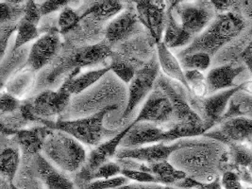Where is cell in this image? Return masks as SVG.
<instances>
[{
  "instance_id": "cell-37",
  "label": "cell",
  "mask_w": 252,
  "mask_h": 189,
  "mask_svg": "<svg viewBox=\"0 0 252 189\" xmlns=\"http://www.w3.org/2000/svg\"><path fill=\"white\" fill-rule=\"evenodd\" d=\"M32 80V75L28 71V73H24L22 75L18 76L16 79L12 80L11 83H9V85H7V92L9 91L10 94L12 95H20V94L24 93V91L29 88L27 87L29 85L30 82Z\"/></svg>"
},
{
  "instance_id": "cell-39",
  "label": "cell",
  "mask_w": 252,
  "mask_h": 189,
  "mask_svg": "<svg viewBox=\"0 0 252 189\" xmlns=\"http://www.w3.org/2000/svg\"><path fill=\"white\" fill-rule=\"evenodd\" d=\"M19 23V22H18ZM18 23L1 24L0 27V54L1 58L4 59V55L8 46V41L14 32L17 31Z\"/></svg>"
},
{
  "instance_id": "cell-27",
  "label": "cell",
  "mask_w": 252,
  "mask_h": 189,
  "mask_svg": "<svg viewBox=\"0 0 252 189\" xmlns=\"http://www.w3.org/2000/svg\"><path fill=\"white\" fill-rule=\"evenodd\" d=\"M20 164L19 150L14 147H6L2 149L0 155V170L3 178L12 183Z\"/></svg>"
},
{
  "instance_id": "cell-40",
  "label": "cell",
  "mask_w": 252,
  "mask_h": 189,
  "mask_svg": "<svg viewBox=\"0 0 252 189\" xmlns=\"http://www.w3.org/2000/svg\"><path fill=\"white\" fill-rule=\"evenodd\" d=\"M221 183L224 189H246L240 177L232 171L221 174Z\"/></svg>"
},
{
  "instance_id": "cell-9",
  "label": "cell",
  "mask_w": 252,
  "mask_h": 189,
  "mask_svg": "<svg viewBox=\"0 0 252 189\" xmlns=\"http://www.w3.org/2000/svg\"><path fill=\"white\" fill-rule=\"evenodd\" d=\"M160 64L156 58L150 60L147 64L136 71L133 80L128 86V96L122 119H126L139 105V103L153 91L159 76Z\"/></svg>"
},
{
  "instance_id": "cell-29",
  "label": "cell",
  "mask_w": 252,
  "mask_h": 189,
  "mask_svg": "<svg viewBox=\"0 0 252 189\" xmlns=\"http://www.w3.org/2000/svg\"><path fill=\"white\" fill-rule=\"evenodd\" d=\"M178 58L184 71L197 70L204 72L209 68L212 61V57L204 52H196L184 56H178Z\"/></svg>"
},
{
  "instance_id": "cell-45",
  "label": "cell",
  "mask_w": 252,
  "mask_h": 189,
  "mask_svg": "<svg viewBox=\"0 0 252 189\" xmlns=\"http://www.w3.org/2000/svg\"><path fill=\"white\" fill-rule=\"evenodd\" d=\"M239 57L244 62L245 66L251 71L252 74V39L250 44L241 52Z\"/></svg>"
},
{
  "instance_id": "cell-5",
  "label": "cell",
  "mask_w": 252,
  "mask_h": 189,
  "mask_svg": "<svg viewBox=\"0 0 252 189\" xmlns=\"http://www.w3.org/2000/svg\"><path fill=\"white\" fill-rule=\"evenodd\" d=\"M114 54L112 46L108 42L79 47L72 50L68 55L62 57L46 76V83H56L64 74H70L76 69L94 66L112 57Z\"/></svg>"
},
{
  "instance_id": "cell-41",
  "label": "cell",
  "mask_w": 252,
  "mask_h": 189,
  "mask_svg": "<svg viewBox=\"0 0 252 189\" xmlns=\"http://www.w3.org/2000/svg\"><path fill=\"white\" fill-rule=\"evenodd\" d=\"M41 17H42V14L40 12V7L35 3L34 1H28L25 4L24 19L37 26Z\"/></svg>"
},
{
  "instance_id": "cell-3",
  "label": "cell",
  "mask_w": 252,
  "mask_h": 189,
  "mask_svg": "<svg viewBox=\"0 0 252 189\" xmlns=\"http://www.w3.org/2000/svg\"><path fill=\"white\" fill-rule=\"evenodd\" d=\"M117 105L107 107L102 111L94 114L87 118H78L73 120H43L42 124L53 130H61L66 132L76 140L88 146H99V143L107 137L115 136L118 132L110 130L104 127L105 117L117 110Z\"/></svg>"
},
{
  "instance_id": "cell-1",
  "label": "cell",
  "mask_w": 252,
  "mask_h": 189,
  "mask_svg": "<svg viewBox=\"0 0 252 189\" xmlns=\"http://www.w3.org/2000/svg\"><path fill=\"white\" fill-rule=\"evenodd\" d=\"M245 28V18L239 12L230 11L218 14L206 30L196 36L178 56L204 52L213 57L222 47L239 35Z\"/></svg>"
},
{
  "instance_id": "cell-38",
  "label": "cell",
  "mask_w": 252,
  "mask_h": 189,
  "mask_svg": "<svg viewBox=\"0 0 252 189\" xmlns=\"http://www.w3.org/2000/svg\"><path fill=\"white\" fill-rule=\"evenodd\" d=\"M0 105H1V116L3 117L4 115H10L17 112L22 106V102L18 100L14 95L7 92V93L1 94Z\"/></svg>"
},
{
  "instance_id": "cell-42",
  "label": "cell",
  "mask_w": 252,
  "mask_h": 189,
  "mask_svg": "<svg viewBox=\"0 0 252 189\" xmlns=\"http://www.w3.org/2000/svg\"><path fill=\"white\" fill-rule=\"evenodd\" d=\"M68 1L66 0H48L43 2L39 7H40V12L42 16L47 15L49 13L57 12L60 10L64 9L65 7L68 6Z\"/></svg>"
},
{
  "instance_id": "cell-11",
  "label": "cell",
  "mask_w": 252,
  "mask_h": 189,
  "mask_svg": "<svg viewBox=\"0 0 252 189\" xmlns=\"http://www.w3.org/2000/svg\"><path fill=\"white\" fill-rule=\"evenodd\" d=\"M68 85L67 76L56 91L45 90L32 99L35 115L41 119V123L43 120H49V118L62 115L68 107L72 95L69 92Z\"/></svg>"
},
{
  "instance_id": "cell-33",
  "label": "cell",
  "mask_w": 252,
  "mask_h": 189,
  "mask_svg": "<svg viewBox=\"0 0 252 189\" xmlns=\"http://www.w3.org/2000/svg\"><path fill=\"white\" fill-rule=\"evenodd\" d=\"M81 19V15L75 10H73L69 6L65 7L62 10L58 19V27L60 33H67L71 30L75 29L78 26Z\"/></svg>"
},
{
  "instance_id": "cell-44",
  "label": "cell",
  "mask_w": 252,
  "mask_h": 189,
  "mask_svg": "<svg viewBox=\"0 0 252 189\" xmlns=\"http://www.w3.org/2000/svg\"><path fill=\"white\" fill-rule=\"evenodd\" d=\"M116 189H175L171 187H166V186H161L159 184H140V183H135V184H127L126 186L120 187Z\"/></svg>"
},
{
  "instance_id": "cell-48",
  "label": "cell",
  "mask_w": 252,
  "mask_h": 189,
  "mask_svg": "<svg viewBox=\"0 0 252 189\" xmlns=\"http://www.w3.org/2000/svg\"><path fill=\"white\" fill-rule=\"evenodd\" d=\"M249 170H250V171H251V173H252V164H251V165H250V166H249Z\"/></svg>"
},
{
  "instance_id": "cell-19",
  "label": "cell",
  "mask_w": 252,
  "mask_h": 189,
  "mask_svg": "<svg viewBox=\"0 0 252 189\" xmlns=\"http://www.w3.org/2000/svg\"><path fill=\"white\" fill-rule=\"evenodd\" d=\"M52 130L46 126L34 127L30 130H19L14 135V139L20 146L25 156H37L43 151L46 138Z\"/></svg>"
},
{
  "instance_id": "cell-46",
  "label": "cell",
  "mask_w": 252,
  "mask_h": 189,
  "mask_svg": "<svg viewBox=\"0 0 252 189\" xmlns=\"http://www.w3.org/2000/svg\"><path fill=\"white\" fill-rule=\"evenodd\" d=\"M195 189H223L221 183V175H218L212 182H198V185Z\"/></svg>"
},
{
  "instance_id": "cell-17",
  "label": "cell",
  "mask_w": 252,
  "mask_h": 189,
  "mask_svg": "<svg viewBox=\"0 0 252 189\" xmlns=\"http://www.w3.org/2000/svg\"><path fill=\"white\" fill-rule=\"evenodd\" d=\"M136 10L125 9L109 23L106 28V40L112 46L127 39L134 33L138 24Z\"/></svg>"
},
{
  "instance_id": "cell-28",
  "label": "cell",
  "mask_w": 252,
  "mask_h": 189,
  "mask_svg": "<svg viewBox=\"0 0 252 189\" xmlns=\"http://www.w3.org/2000/svg\"><path fill=\"white\" fill-rule=\"evenodd\" d=\"M23 1H7L0 3V24L18 23L24 16Z\"/></svg>"
},
{
  "instance_id": "cell-4",
  "label": "cell",
  "mask_w": 252,
  "mask_h": 189,
  "mask_svg": "<svg viewBox=\"0 0 252 189\" xmlns=\"http://www.w3.org/2000/svg\"><path fill=\"white\" fill-rule=\"evenodd\" d=\"M43 152L48 160L66 172L78 171L87 158L81 143L61 130H52L46 138Z\"/></svg>"
},
{
  "instance_id": "cell-20",
  "label": "cell",
  "mask_w": 252,
  "mask_h": 189,
  "mask_svg": "<svg viewBox=\"0 0 252 189\" xmlns=\"http://www.w3.org/2000/svg\"><path fill=\"white\" fill-rule=\"evenodd\" d=\"M37 172L47 189H75L74 183L41 154L36 156Z\"/></svg>"
},
{
  "instance_id": "cell-22",
  "label": "cell",
  "mask_w": 252,
  "mask_h": 189,
  "mask_svg": "<svg viewBox=\"0 0 252 189\" xmlns=\"http://www.w3.org/2000/svg\"><path fill=\"white\" fill-rule=\"evenodd\" d=\"M157 52L160 67L162 72L169 79L183 84L189 92L184 70L181 65L180 61L176 58V56H174L170 48H168L162 42H160L157 44Z\"/></svg>"
},
{
  "instance_id": "cell-8",
  "label": "cell",
  "mask_w": 252,
  "mask_h": 189,
  "mask_svg": "<svg viewBox=\"0 0 252 189\" xmlns=\"http://www.w3.org/2000/svg\"><path fill=\"white\" fill-rule=\"evenodd\" d=\"M174 10L178 13L184 31L194 39L202 33L217 16L211 1H175Z\"/></svg>"
},
{
  "instance_id": "cell-36",
  "label": "cell",
  "mask_w": 252,
  "mask_h": 189,
  "mask_svg": "<svg viewBox=\"0 0 252 189\" xmlns=\"http://www.w3.org/2000/svg\"><path fill=\"white\" fill-rule=\"evenodd\" d=\"M121 174H122V176L127 178L128 180L134 181V182L140 183V184H159L157 178L148 171L122 168Z\"/></svg>"
},
{
  "instance_id": "cell-24",
  "label": "cell",
  "mask_w": 252,
  "mask_h": 189,
  "mask_svg": "<svg viewBox=\"0 0 252 189\" xmlns=\"http://www.w3.org/2000/svg\"><path fill=\"white\" fill-rule=\"evenodd\" d=\"M147 166L148 172L157 178L160 185L166 187L176 186L178 183L188 176L184 171L176 168V166L168 161L149 164Z\"/></svg>"
},
{
  "instance_id": "cell-16",
  "label": "cell",
  "mask_w": 252,
  "mask_h": 189,
  "mask_svg": "<svg viewBox=\"0 0 252 189\" xmlns=\"http://www.w3.org/2000/svg\"><path fill=\"white\" fill-rule=\"evenodd\" d=\"M62 47L60 32L52 30L41 36L32 45L28 56L27 64L32 71L44 68L57 56Z\"/></svg>"
},
{
  "instance_id": "cell-14",
  "label": "cell",
  "mask_w": 252,
  "mask_h": 189,
  "mask_svg": "<svg viewBox=\"0 0 252 189\" xmlns=\"http://www.w3.org/2000/svg\"><path fill=\"white\" fill-rule=\"evenodd\" d=\"M171 120H173L172 104L164 92L155 85V88L149 94L145 105L132 123L149 122L159 125Z\"/></svg>"
},
{
  "instance_id": "cell-10",
  "label": "cell",
  "mask_w": 252,
  "mask_h": 189,
  "mask_svg": "<svg viewBox=\"0 0 252 189\" xmlns=\"http://www.w3.org/2000/svg\"><path fill=\"white\" fill-rule=\"evenodd\" d=\"M192 140H179L171 145L165 143H157L148 147H140L135 149H120L116 152L117 159H131L144 164H154L168 161L172 154L178 150L190 145Z\"/></svg>"
},
{
  "instance_id": "cell-25",
  "label": "cell",
  "mask_w": 252,
  "mask_h": 189,
  "mask_svg": "<svg viewBox=\"0 0 252 189\" xmlns=\"http://www.w3.org/2000/svg\"><path fill=\"white\" fill-rule=\"evenodd\" d=\"M234 118L252 119V94H248L242 90L231 97L228 110L221 119V122Z\"/></svg>"
},
{
  "instance_id": "cell-7",
  "label": "cell",
  "mask_w": 252,
  "mask_h": 189,
  "mask_svg": "<svg viewBox=\"0 0 252 189\" xmlns=\"http://www.w3.org/2000/svg\"><path fill=\"white\" fill-rule=\"evenodd\" d=\"M156 85L160 87L169 98L173 107V121L174 123L201 126L205 123L195 113L189 102V92L180 83H175L171 79H166L160 75Z\"/></svg>"
},
{
  "instance_id": "cell-49",
  "label": "cell",
  "mask_w": 252,
  "mask_h": 189,
  "mask_svg": "<svg viewBox=\"0 0 252 189\" xmlns=\"http://www.w3.org/2000/svg\"><path fill=\"white\" fill-rule=\"evenodd\" d=\"M246 189H252V186H251V187H248V188H246Z\"/></svg>"
},
{
  "instance_id": "cell-32",
  "label": "cell",
  "mask_w": 252,
  "mask_h": 189,
  "mask_svg": "<svg viewBox=\"0 0 252 189\" xmlns=\"http://www.w3.org/2000/svg\"><path fill=\"white\" fill-rule=\"evenodd\" d=\"M110 67L111 70L114 71L115 75L125 83H130L137 71L133 64L129 63L127 61L122 59L119 56H116L115 53L112 56Z\"/></svg>"
},
{
  "instance_id": "cell-15",
  "label": "cell",
  "mask_w": 252,
  "mask_h": 189,
  "mask_svg": "<svg viewBox=\"0 0 252 189\" xmlns=\"http://www.w3.org/2000/svg\"><path fill=\"white\" fill-rule=\"evenodd\" d=\"M138 19L150 32L157 44L161 42L166 24V4L163 1H136Z\"/></svg>"
},
{
  "instance_id": "cell-43",
  "label": "cell",
  "mask_w": 252,
  "mask_h": 189,
  "mask_svg": "<svg viewBox=\"0 0 252 189\" xmlns=\"http://www.w3.org/2000/svg\"><path fill=\"white\" fill-rule=\"evenodd\" d=\"M216 12L220 13L230 12V8L234 7L236 4L235 1H228V0H213L211 1Z\"/></svg>"
},
{
  "instance_id": "cell-18",
  "label": "cell",
  "mask_w": 252,
  "mask_h": 189,
  "mask_svg": "<svg viewBox=\"0 0 252 189\" xmlns=\"http://www.w3.org/2000/svg\"><path fill=\"white\" fill-rule=\"evenodd\" d=\"M246 69L245 65H234L232 63L223 64L208 72L206 76L209 94H216L235 87V79Z\"/></svg>"
},
{
  "instance_id": "cell-31",
  "label": "cell",
  "mask_w": 252,
  "mask_h": 189,
  "mask_svg": "<svg viewBox=\"0 0 252 189\" xmlns=\"http://www.w3.org/2000/svg\"><path fill=\"white\" fill-rule=\"evenodd\" d=\"M185 79L188 84L189 93L196 97H205L208 93L206 77L203 72L197 70L184 71Z\"/></svg>"
},
{
  "instance_id": "cell-6",
  "label": "cell",
  "mask_w": 252,
  "mask_h": 189,
  "mask_svg": "<svg viewBox=\"0 0 252 189\" xmlns=\"http://www.w3.org/2000/svg\"><path fill=\"white\" fill-rule=\"evenodd\" d=\"M244 89V83L235 87L210 94L205 97H196L189 93V102L195 113L211 129L220 124L226 114L231 97Z\"/></svg>"
},
{
  "instance_id": "cell-47",
  "label": "cell",
  "mask_w": 252,
  "mask_h": 189,
  "mask_svg": "<svg viewBox=\"0 0 252 189\" xmlns=\"http://www.w3.org/2000/svg\"><path fill=\"white\" fill-rule=\"evenodd\" d=\"M243 91L248 93V94H252V80L244 82V89H243Z\"/></svg>"
},
{
  "instance_id": "cell-30",
  "label": "cell",
  "mask_w": 252,
  "mask_h": 189,
  "mask_svg": "<svg viewBox=\"0 0 252 189\" xmlns=\"http://www.w3.org/2000/svg\"><path fill=\"white\" fill-rule=\"evenodd\" d=\"M17 34L14 41V45L12 47V51H16L20 47H23L31 41L35 39H39V31L37 26L31 23L22 18L17 26Z\"/></svg>"
},
{
  "instance_id": "cell-26",
  "label": "cell",
  "mask_w": 252,
  "mask_h": 189,
  "mask_svg": "<svg viewBox=\"0 0 252 189\" xmlns=\"http://www.w3.org/2000/svg\"><path fill=\"white\" fill-rule=\"evenodd\" d=\"M123 3L120 1H99L94 3L91 7L85 10L81 14V18L92 17L98 21H105L109 18L116 16L123 10Z\"/></svg>"
},
{
  "instance_id": "cell-13",
  "label": "cell",
  "mask_w": 252,
  "mask_h": 189,
  "mask_svg": "<svg viewBox=\"0 0 252 189\" xmlns=\"http://www.w3.org/2000/svg\"><path fill=\"white\" fill-rule=\"evenodd\" d=\"M131 128V123L123 130H120L116 135L112 137L109 141L105 142L97 146L90 154L87 155L86 161L80 171L78 173V178L81 182L88 183L89 177L94 171H96L101 165L110 162V159L113 158L117 152V147L121 144L126 133Z\"/></svg>"
},
{
  "instance_id": "cell-21",
  "label": "cell",
  "mask_w": 252,
  "mask_h": 189,
  "mask_svg": "<svg viewBox=\"0 0 252 189\" xmlns=\"http://www.w3.org/2000/svg\"><path fill=\"white\" fill-rule=\"evenodd\" d=\"M171 6L166 10V24L165 32L162 43L168 48H177L190 45L194 38L187 33L182 27L181 23H178L173 15L175 2H171Z\"/></svg>"
},
{
  "instance_id": "cell-34",
  "label": "cell",
  "mask_w": 252,
  "mask_h": 189,
  "mask_svg": "<svg viewBox=\"0 0 252 189\" xmlns=\"http://www.w3.org/2000/svg\"><path fill=\"white\" fill-rule=\"evenodd\" d=\"M128 179L124 176L100 179L85 185L83 189H116L128 184Z\"/></svg>"
},
{
  "instance_id": "cell-35",
  "label": "cell",
  "mask_w": 252,
  "mask_h": 189,
  "mask_svg": "<svg viewBox=\"0 0 252 189\" xmlns=\"http://www.w3.org/2000/svg\"><path fill=\"white\" fill-rule=\"evenodd\" d=\"M121 170H122V167L116 162H109L105 165H101L96 171H94L89 177L88 183L95 180H100V179L117 177V175L121 173Z\"/></svg>"
},
{
  "instance_id": "cell-50",
  "label": "cell",
  "mask_w": 252,
  "mask_h": 189,
  "mask_svg": "<svg viewBox=\"0 0 252 189\" xmlns=\"http://www.w3.org/2000/svg\"><path fill=\"white\" fill-rule=\"evenodd\" d=\"M249 144H251V145H252V141L250 142V143H249Z\"/></svg>"
},
{
  "instance_id": "cell-23",
  "label": "cell",
  "mask_w": 252,
  "mask_h": 189,
  "mask_svg": "<svg viewBox=\"0 0 252 189\" xmlns=\"http://www.w3.org/2000/svg\"><path fill=\"white\" fill-rule=\"evenodd\" d=\"M80 71V69H76L67 75L69 78V92L71 94L77 95L86 91L89 87L101 80V78H103L108 72H110L111 67L108 65L97 70L88 71L87 73L81 75H79Z\"/></svg>"
},
{
  "instance_id": "cell-12",
  "label": "cell",
  "mask_w": 252,
  "mask_h": 189,
  "mask_svg": "<svg viewBox=\"0 0 252 189\" xmlns=\"http://www.w3.org/2000/svg\"><path fill=\"white\" fill-rule=\"evenodd\" d=\"M204 136L220 142L226 147L231 144L250 143L252 140V119L229 118L221 122L218 129L208 131Z\"/></svg>"
},
{
  "instance_id": "cell-2",
  "label": "cell",
  "mask_w": 252,
  "mask_h": 189,
  "mask_svg": "<svg viewBox=\"0 0 252 189\" xmlns=\"http://www.w3.org/2000/svg\"><path fill=\"white\" fill-rule=\"evenodd\" d=\"M211 130L206 124L201 126H193L180 123H173L166 129L158 124L149 122L131 123V128L121 142V147L126 149L140 148L146 144L169 143L174 140L186 139L204 135Z\"/></svg>"
}]
</instances>
